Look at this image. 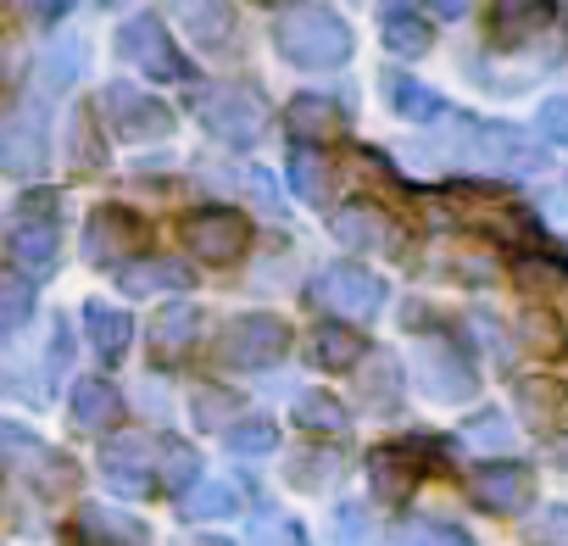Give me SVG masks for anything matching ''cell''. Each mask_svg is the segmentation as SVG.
I'll return each mask as SVG.
<instances>
[{
    "label": "cell",
    "mask_w": 568,
    "mask_h": 546,
    "mask_svg": "<svg viewBox=\"0 0 568 546\" xmlns=\"http://www.w3.org/2000/svg\"><path fill=\"white\" fill-rule=\"evenodd\" d=\"M273 46L284 51V62H296L307 73H329V68H346L357 40H352V23L335 12V7H296L284 12L278 29H273Z\"/></svg>",
    "instance_id": "6da1fadb"
},
{
    "label": "cell",
    "mask_w": 568,
    "mask_h": 546,
    "mask_svg": "<svg viewBox=\"0 0 568 546\" xmlns=\"http://www.w3.org/2000/svg\"><path fill=\"white\" fill-rule=\"evenodd\" d=\"M284 352H291V324H284L278 313H240L217 330L212 341V357L223 368H273Z\"/></svg>",
    "instance_id": "7a4b0ae2"
},
{
    "label": "cell",
    "mask_w": 568,
    "mask_h": 546,
    "mask_svg": "<svg viewBox=\"0 0 568 546\" xmlns=\"http://www.w3.org/2000/svg\"><path fill=\"white\" fill-rule=\"evenodd\" d=\"M0 474H7V479H29V485H40V491L73 485V463H68L62 452H51L34 429L7 424V418H0Z\"/></svg>",
    "instance_id": "3957f363"
},
{
    "label": "cell",
    "mask_w": 568,
    "mask_h": 546,
    "mask_svg": "<svg viewBox=\"0 0 568 546\" xmlns=\"http://www.w3.org/2000/svg\"><path fill=\"white\" fill-rule=\"evenodd\" d=\"M307 296L318 307H329L335 318H379L385 280H379V273H368V267H357V262H335V267H324L318 280L307 285Z\"/></svg>",
    "instance_id": "277c9868"
},
{
    "label": "cell",
    "mask_w": 568,
    "mask_h": 546,
    "mask_svg": "<svg viewBox=\"0 0 568 546\" xmlns=\"http://www.w3.org/2000/svg\"><path fill=\"white\" fill-rule=\"evenodd\" d=\"M118 51L140 68V73H151V79H162V84H190L195 79V68H190V57L184 51H173V34L162 29V18H129L123 29H118Z\"/></svg>",
    "instance_id": "5b68a950"
},
{
    "label": "cell",
    "mask_w": 568,
    "mask_h": 546,
    "mask_svg": "<svg viewBox=\"0 0 568 546\" xmlns=\"http://www.w3.org/2000/svg\"><path fill=\"white\" fill-rule=\"evenodd\" d=\"M57 195H29L18 206V223H12V262L23 273H34V280H51V267H57V251H62V229L51 218Z\"/></svg>",
    "instance_id": "8992f818"
},
{
    "label": "cell",
    "mask_w": 568,
    "mask_h": 546,
    "mask_svg": "<svg viewBox=\"0 0 568 546\" xmlns=\"http://www.w3.org/2000/svg\"><path fill=\"white\" fill-rule=\"evenodd\" d=\"M101 112H106L112 134L129 140V145H151V140H168L173 134V112L156 95H145V90H134L123 79L101 90Z\"/></svg>",
    "instance_id": "52a82bcc"
},
{
    "label": "cell",
    "mask_w": 568,
    "mask_h": 546,
    "mask_svg": "<svg viewBox=\"0 0 568 546\" xmlns=\"http://www.w3.org/2000/svg\"><path fill=\"white\" fill-rule=\"evenodd\" d=\"M195 118H201L206 134H212L217 145H229V151H251V145L262 140V129H267V112H262V101H256L251 90H212V95H201Z\"/></svg>",
    "instance_id": "ba28073f"
},
{
    "label": "cell",
    "mask_w": 568,
    "mask_h": 546,
    "mask_svg": "<svg viewBox=\"0 0 568 546\" xmlns=\"http://www.w3.org/2000/svg\"><path fill=\"white\" fill-rule=\"evenodd\" d=\"M184 245H190L201 262L229 267V262L245 256V245H251V223H245L234 206H201V212L184 218Z\"/></svg>",
    "instance_id": "9c48e42d"
},
{
    "label": "cell",
    "mask_w": 568,
    "mask_h": 546,
    "mask_svg": "<svg viewBox=\"0 0 568 546\" xmlns=\"http://www.w3.org/2000/svg\"><path fill=\"white\" fill-rule=\"evenodd\" d=\"M145 245V223L129 212V206H95L90 223H84V256L95 267H123L134 262Z\"/></svg>",
    "instance_id": "30bf717a"
},
{
    "label": "cell",
    "mask_w": 568,
    "mask_h": 546,
    "mask_svg": "<svg viewBox=\"0 0 568 546\" xmlns=\"http://www.w3.org/2000/svg\"><path fill=\"white\" fill-rule=\"evenodd\" d=\"M45 156H51V145H45V107L29 101V107H18L7 123H0V168H7L12 179H40Z\"/></svg>",
    "instance_id": "8fae6325"
},
{
    "label": "cell",
    "mask_w": 568,
    "mask_h": 546,
    "mask_svg": "<svg viewBox=\"0 0 568 546\" xmlns=\"http://www.w3.org/2000/svg\"><path fill=\"white\" fill-rule=\"evenodd\" d=\"M101 474L112 491L145 496V491H156V446L145 435H118L101 446Z\"/></svg>",
    "instance_id": "7c38bea8"
},
{
    "label": "cell",
    "mask_w": 568,
    "mask_h": 546,
    "mask_svg": "<svg viewBox=\"0 0 568 546\" xmlns=\"http://www.w3.org/2000/svg\"><path fill=\"white\" fill-rule=\"evenodd\" d=\"M284 129H291L296 140H307V145H329L352 129V107L329 90H313V95H296L291 107H284Z\"/></svg>",
    "instance_id": "4fadbf2b"
},
{
    "label": "cell",
    "mask_w": 568,
    "mask_h": 546,
    "mask_svg": "<svg viewBox=\"0 0 568 546\" xmlns=\"http://www.w3.org/2000/svg\"><path fill=\"white\" fill-rule=\"evenodd\" d=\"M557 0H490L485 12V46L490 51H518L529 34H540L551 23Z\"/></svg>",
    "instance_id": "5bb4252c"
},
{
    "label": "cell",
    "mask_w": 568,
    "mask_h": 546,
    "mask_svg": "<svg viewBox=\"0 0 568 546\" xmlns=\"http://www.w3.org/2000/svg\"><path fill=\"white\" fill-rule=\"evenodd\" d=\"M535 496V474L524 463H485L474 474V502L485 513H524Z\"/></svg>",
    "instance_id": "9a60e30c"
},
{
    "label": "cell",
    "mask_w": 568,
    "mask_h": 546,
    "mask_svg": "<svg viewBox=\"0 0 568 546\" xmlns=\"http://www.w3.org/2000/svg\"><path fill=\"white\" fill-rule=\"evenodd\" d=\"M424 446L429 441H402V446H379L374 457H368V479H374V491L379 496H407L413 485H418V474H424Z\"/></svg>",
    "instance_id": "2e32d148"
},
{
    "label": "cell",
    "mask_w": 568,
    "mask_h": 546,
    "mask_svg": "<svg viewBox=\"0 0 568 546\" xmlns=\"http://www.w3.org/2000/svg\"><path fill=\"white\" fill-rule=\"evenodd\" d=\"M379 34H385V51L413 62V57H429L435 51V23L413 12V0H385L379 12Z\"/></svg>",
    "instance_id": "e0dca14e"
},
{
    "label": "cell",
    "mask_w": 568,
    "mask_h": 546,
    "mask_svg": "<svg viewBox=\"0 0 568 546\" xmlns=\"http://www.w3.org/2000/svg\"><path fill=\"white\" fill-rule=\"evenodd\" d=\"M424 391L440 396V402H468L474 396V368L463 363V352L452 341L424 346Z\"/></svg>",
    "instance_id": "ac0fdd59"
},
{
    "label": "cell",
    "mask_w": 568,
    "mask_h": 546,
    "mask_svg": "<svg viewBox=\"0 0 568 546\" xmlns=\"http://www.w3.org/2000/svg\"><path fill=\"white\" fill-rule=\"evenodd\" d=\"M190 280H195V273H190L184 262H173V256H134V262H123V267H118V285H123V296L184 291Z\"/></svg>",
    "instance_id": "d6986e66"
},
{
    "label": "cell",
    "mask_w": 568,
    "mask_h": 546,
    "mask_svg": "<svg viewBox=\"0 0 568 546\" xmlns=\"http://www.w3.org/2000/svg\"><path fill=\"white\" fill-rule=\"evenodd\" d=\"M168 7L195 46H229L234 40V7L229 0H168Z\"/></svg>",
    "instance_id": "ffe728a7"
},
{
    "label": "cell",
    "mask_w": 568,
    "mask_h": 546,
    "mask_svg": "<svg viewBox=\"0 0 568 546\" xmlns=\"http://www.w3.org/2000/svg\"><path fill=\"white\" fill-rule=\"evenodd\" d=\"M201 307H190V302H179V307H162L156 313V324H151V352H156V363H179L190 346H195V335H201Z\"/></svg>",
    "instance_id": "44dd1931"
},
{
    "label": "cell",
    "mask_w": 568,
    "mask_h": 546,
    "mask_svg": "<svg viewBox=\"0 0 568 546\" xmlns=\"http://www.w3.org/2000/svg\"><path fill=\"white\" fill-rule=\"evenodd\" d=\"M307 357H313L324 374H352V368L368 357V346H363V335H357L352 324H318L313 341H307Z\"/></svg>",
    "instance_id": "7402d4cb"
},
{
    "label": "cell",
    "mask_w": 568,
    "mask_h": 546,
    "mask_svg": "<svg viewBox=\"0 0 568 546\" xmlns=\"http://www.w3.org/2000/svg\"><path fill=\"white\" fill-rule=\"evenodd\" d=\"M123 418V391L112 380H79L73 385V424L90 435H106Z\"/></svg>",
    "instance_id": "603a6c76"
},
{
    "label": "cell",
    "mask_w": 568,
    "mask_h": 546,
    "mask_svg": "<svg viewBox=\"0 0 568 546\" xmlns=\"http://www.w3.org/2000/svg\"><path fill=\"white\" fill-rule=\"evenodd\" d=\"M335 240L352 251H379V245H390V218L374 201H352L335 212Z\"/></svg>",
    "instance_id": "cb8c5ba5"
},
{
    "label": "cell",
    "mask_w": 568,
    "mask_h": 546,
    "mask_svg": "<svg viewBox=\"0 0 568 546\" xmlns=\"http://www.w3.org/2000/svg\"><path fill=\"white\" fill-rule=\"evenodd\" d=\"M79 529H84V540H95V546H145V540H151V529H145L140 518H129V513H118V507H101V502L79 507Z\"/></svg>",
    "instance_id": "d4e9b609"
},
{
    "label": "cell",
    "mask_w": 568,
    "mask_h": 546,
    "mask_svg": "<svg viewBox=\"0 0 568 546\" xmlns=\"http://www.w3.org/2000/svg\"><path fill=\"white\" fill-rule=\"evenodd\" d=\"M84 335H90V346H95L106 363H118V357L129 352V341H134V318H129L123 307L84 302Z\"/></svg>",
    "instance_id": "484cf974"
},
{
    "label": "cell",
    "mask_w": 568,
    "mask_h": 546,
    "mask_svg": "<svg viewBox=\"0 0 568 546\" xmlns=\"http://www.w3.org/2000/svg\"><path fill=\"white\" fill-rule=\"evenodd\" d=\"M518 413H524L529 429H557L562 413H568V391H562V380H546V374L518 380Z\"/></svg>",
    "instance_id": "4316f807"
},
{
    "label": "cell",
    "mask_w": 568,
    "mask_h": 546,
    "mask_svg": "<svg viewBox=\"0 0 568 546\" xmlns=\"http://www.w3.org/2000/svg\"><path fill=\"white\" fill-rule=\"evenodd\" d=\"M229 513H240V485H234V479H195V485L179 496V518H190V524L229 518Z\"/></svg>",
    "instance_id": "83f0119b"
},
{
    "label": "cell",
    "mask_w": 568,
    "mask_h": 546,
    "mask_svg": "<svg viewBox=\"0 0 568 546\" xmlns=\"http://www.w3.org/2000/svg\"><path fill=\"white\" fill-rule=\"evenodd\" d=\"M385 84V101H390V112L396 118H407V123H429V118H440L446 107H440V95L429 90V84H418V79H407V73H385L379 79Z\"/></svg>",
    "instance_id": "f1b7e54d"
},
{
    "label": "cell",
    "mask_w": 568,
    "mask_h": 546,
    "mask_svg": "<svg viewBox=\"0 0 568 546\" xmlns=\"http://www.w3.org/2000/svg\"><path fill=\"white\" fill-rule=\"evenodd\" d=\"M34 273L23 267H7L0 273V335H18L29 318H34Z\"/></svg>",
    "instance_id": "f546056e"
},
{
    "label": "cell",
    "mask_w": 568,
    "mask_h": 546,
    "mask_svg": "<svg viewBox=\"0 0 568 546\" xmlns=\"http://www.w3.org/2000/svg\"><path fill=\"white\" fill-rule=\"evenodd\" d=\"M296 424H302L307 435H346L352 413H346V402L329 396V391H302V396H296Z\"/></svg>",
    "instance_id": "4dcf8cb0"
},
{
    "label": "cell",
    "mask_w": 568,
    "mask_h": 546,
    "mask_svg": "<svg viewBox=\"0 0 568 546\" xmlns=\"http://www.w3.org/2000/svg\"><path fill=\"white\" fill-rule=\"evenodd\" d=\"M195 479H201V452L184 446V441H162L156 446V485L173 491V496H184Z\"/></svg>",
    "instance_id": "1f68e13d"
},
{
    "label": "cell",
    "mask_w": 568,
    "mask_h": 546,
    "mask_svg": "<svg viewBox=\"0 0 568 546\" xmlns=\"http://www.w3.org/2000/svg\"><path fill=\"white\" fill-rule=\"evenodd\" d=\"M329 179H335V173H329V162L318 156V145H313V151L302 145V151L291 156V184H296V195H302L307 206L329 201Z\"/></svg>",
    "instance_id": "d6a6232c"
},
{
    "label": "cell",
    "mask_w": 568,
    "mask_h": 546,
    "mask_svg": "<svg viewBox=\"0 0 568 546\" xmlns=\"http://www.w3.org/2000/svg\"><path fill=\"white\" fill-rule=\"evenodd\" d=\"M357 374L368 380V407H374V413L396 407V396H402V368H396L390 357H368V363H357Z\"/></svg>",
    "instance_id": "836d02e7"
},
{
    "label": "cell",
    "mask_w": 568,
    "mask_h": 546,
    "mask_svg": "<svg viewBox=\"0 0 568 546\" xmlns=\"http://www.w3.org/2000/svg\"><path fill=\"white\" fill-rule=\"evenodd\" d=\"M223 446L240 452V457H262V452L278 446V429H273V418H245V424H229L223 429Z\"/></svg>",
    "instance_id": "e575fe53"
},
{
    "label": "cell",
    "mask_w": 568,
    "mask_h": 546,
    "mask_svg": "<svg viewBox=\"0 0 568 546\" xmlns=\"http://www.w3.org/2000/svg\"><path fill=\"white\" fill-rule=\"evenodd\" d=\"M106 162V145L95 140V112L90 107H73V168H101Z\"/></svg>",
    "instance_id": "d590c367"
},
{
    "label": "cell",
    "mask_w": 568,
    "mask_h": 546,
    "mask_svg": "<svg viewBox=\"0 0 568 546\" xmlns=\"http://www.w3.org/2000/svg\"><path fill=\"white\" fill-rule=\"evenodd\" d=\"M374 513L368 507H335V546H374Z\"/></svg>",
    "instance_id": "8d00e7d4"
},
{
    "label": "cell",
    "mask_w": 568,
    "mask_h": 546,
    "mask_svg": "<svg viewBox=\"0 0 568 546\" xmlns=\"http://www.w3.org/2000/svg\"><path fill=\"white\" fill-rule=\"evenodd\" d=\"M396 546H474V535L457 524H407L396 535Z\"/></svg>",
    "instance_id": "74e56055"
},
{
    "label": "cell",
    "mask_w": 568,
    "mask_h": 546,
    "mask_svg": "<svg viewBox=\"0 0 568 546\" xmlns=\"http://www.w3.org/2000/svg\"><path fill=\"white\" fill-rule=\"evenodd\" d=\"M518 335H524L540 357H557V352H562V324H557L551 313H529V318L518 324Z\"/></svg>",
    "instance_id": "f35d334b"
},
{
    "label": "cell",
    "mask_w": 568,
    "mask_h": 546,
    "mask_svg": "<svg viewBox=\"0 0 568 546\" xmlns=\"http://www.w3.org/2000/svg\"><path fill=\"white\" fill-rule=\"evenodd\" d=\"M190 407H195V424H201V429H217V424H229V413H234V396H229V391H212V385H201Z\"/></svg>",
    "instance_id": "ab89813d"
},
{
    "label": "cell",
    "mask_w": 568,
    "mask_h": 546,
    "mask_svg": "<svg viewBox=\"0 0 568 546\" xmlns=\"http://www.w3.org/2000/svg\"><path fill=\"white\" fill-rule=\"evenodd\" d=\"M535 129H540V140L568 145V95H546L540 112H535Z\"/></svg>",
    "instance_id": "60d3db41"
},
{
    "label": "cell",
    "mask_w": 568,
    "mask_h": 546,
    "mask_svg": "<svg viewBox=\"0 0 568 546\" xmlns=\"http://www.w3.org/2000/svg\"><path fill=\"white\" fill-rule=\"evenodd\" d=\"M79 73V46H57L51 57H45V73H40V90H57V84H68Z\"/></svg>",
    "instance_id": "b9f144b4"
},
{
    "label": "cell",
    "mask_w": 568,
    "mask_h": 546,
    "mask_svg": "<svg viewBox=\"0 0 568 546\" xmlns=\"http://www.w3.org/2000/svg\"><path fill=\"white\" fill-rule=\"evenodd\" d=\"M535 535H540L546 546H568V507H546L540 524H535Z\"/></svg>",
    "instance_id": "7bdbcfd3"
},
{
    "label": "cell",
    "mask_w": 568,
    "mask_h": 546,
    "mask_svg": "<svg viewBox=\"0 0 568 546\" xmlns=\"http://www.w3.org/2000/svg\"><path fill=\"white\" fill-rule=\"evenodd\" d=\"M529 285H540V291H562L568 280H562V267L557 262H524V291Z\"/></svg>",
    "instance_id": "ee69618b"
},
{
    "label": "cell",
    "mask_w": 568,
    "mask_h": 546,
    "mask_svg": "<svg viewBox=\"0 0 568 546\" xmlns=\"http://www.w3.org/2000/svg\"><path fill=\"white\" fill-rule=\"evenodd\" d=\"M468 441H490V446H507V424L496 418V413H485V418H474L468 429H463Z\"/></svg>",
    "instance_id": "f6af8a7d"
},
{
    "label": "cell",
    "mask_w": 568,
    "mask_h": 546,
    "mask_svg": "<svg viewBox=\"0 0 568 546\" xmlns=\"http://www.w3.org/2000/svg\"><path fill=\"white\" fill-rule=\"evenodd\" d=\"M267 546H307V535H302V524H291V518H273V524H267Z\"/></svg>",
    "instance_id": "bcb514c9"
},
{
    "label": "cell",
    "mask_w": 568,
    "mask_h": 546,
    "mask_svg": "<svg viewBox=\"0 0 568 546\" xmlns=\"http://www.w3.org/2000/svg\"><path fill=\"white\" fill-rule=\"evenodd\" d=\"M68 7H73V0H34V18H40V23H62Z\"/></svg>",
    "instance_id": "7dc6e473"
},
{
    "label": "cell",
    "mask_w": 568,
    "mask_h": 546,
    "mask_svg": "<svg viewBox=\"0 0 568 546\" xmlns=\"http://www.w3.org/2000/svg\"><path fill=\"white\" fill-rule=\"evenodd\" d=\"M435 7H440V18H463V12L474 7V0H435Z\"/></svg>",
    "instance_id": "c3c4849f"
},
{
    "label": "cell",
    "mask_w": 568,
    "mask_h": 546,
    "mask_svg": "<svg viewBox=\"0 0 568 546\" xmlns=\"http://www.w3.org/2000/svg\"><path fill=\"white\" fill-rule=\"evenodd\" d=\"M179 546H229V540H217V535H195V540H179Z\"/></svg>",
    "instance_id": "681fc988"
},
{
    "label": "cell",
    "mask_w": 568,
    "mask_h": 546,
    "mask_svg": "<svg viewBox=\"0 0 568 546\" xmlns=\"http://www.w3.org/2000/svg\"><path fill=\"white\" fill-rule=\"evenodd\" d=\"M557 463H562V468H568V441H562V446H557Z\"/></svg>",
    "instance_id": "f907efd6"
},
{
    "label": "cell",
    "mask_w": 568,
    "mask_h": 546,
    "mask_svg": "<svg viewBox=\"0 0 568 546\" xmlns=\"http://www.w3.org/2000/svg\"><path fill=\"white\" fill-rule=\"evenodd\" d=\"M262 7H296V0H262Z\"/></svg>",
    "instance_id": "816d5d0a"
},
{
    "label": "cell",
    "mask_w": 568,
    "mask_h": 546,
    "mask_svg": "<svg viewBox=\"0 0 568 546\" xmlns=\"http://www.w3.org/2000/svg\"><path fill=\"white\" fill-rule=\"evenodd\" d=\"M106 7H118V0H106Z\"/></svg>",
    "instance_id": "f5cc1de1"
}]
</instances>
